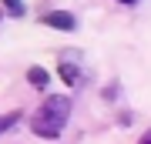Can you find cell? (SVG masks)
Returning <instances> with one entry per match:
<instances>
[{"label": "cell", "instance_id": "6da1fadb", "mask_svg": "<svg viewBox=\"0 0 151 144\" xmlns=\"http://www.w3.org/2000/svg\"><path fill=\"white\" fill-rule=\"evenodd\" d=\"M67 117H70V101L57 94V97H47V104L34 114L30 128H34V134H40V138H60Z\"/></svg>", "mask_w": 151, "mask_h": 144}, {"label": "cell", "instance_id": "7a4b0ae2", "mask_svg": "<svg viewBox=\"0 0 151 144\" xmlns=\"http://www.w3.org/2000/svg\"><path fill=\"white\" fill-rule=\"evenodd\" d=\"M44 24L54 27V30H74V27H77L74 14H67V10H50V14H44Z\"/></svg>", "mask_w": 151, "mask_h": 144}, {"label": "cell", "instance_id": "3957f363", "mask_svg": "<svg viewBox=\"0 0 151 144\" xmlns=\"http://www.w3.org/2000/svg\"><path fill=\"white\" fill-rule=\"evenodd\" d=\"M27 80H30L34 87H47L50 77H47V70H44V67H30V70H27Z\"/></svg>", "mask_w": 151, "mask_h": 144}, {"label": "cell", "instance_id": "277c9868", "mask_svg": "<svg viewBox=\"0 0 151 144\" xmlns=\"http://www.w3.org/2000/svg\"><path fill=\"white\" fill-rule=\"evenodd\" d=\"M60 77H64L67 84H77V67L74 64H60Z\"/></svg>", "mask_w": 151, "mask_h": 144}, {"label": "cell", "instance_id": "5b68a950", "mask_svg": "<svg viewBox=\"0 0 151 144\" xmlns=\"http://www.w3.org/2000/svg\"><path fill=\"white\" fill-rule=\"evenodd\" d=\"M4 7H7L10 14H17V17L24 14V0H4Z\"/></svg>", "mask_w": 151, "mask_h": 144}, {"label": "cell", "instance_id": "8992f818", "mask_svg": "<svg viewBox=\"0 0 151 144\" xmlns=\"http://www.w3.org/2000/svg\"><path fill=\"white\" fill-rule=\"evenodd\" d=\"M138 144H151V131H148V134H145V138H141Z\"/></svg>", "mask_w": 151, "mask_h": 144}, {"label": "cell", "instance_id": "52a82bcc", "mask_svg": "<svg viewBox=\"0 0 151 144\" xmlns=\"http://www.w3.org/2000/svg\"><path fill=\"white\" fill-rule=\"evenodd\" d=\"M121 4H138V0H121Z\"/></svg>", "mask_w": 151, "mask_h": 144}]
</instances>
